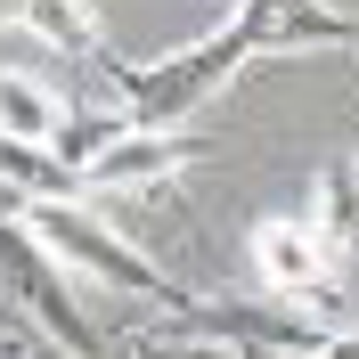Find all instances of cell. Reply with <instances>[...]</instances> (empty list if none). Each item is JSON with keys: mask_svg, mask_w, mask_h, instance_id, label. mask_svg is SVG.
Here are the masks:
<instances>
[{"mask_svg": "<svg viewBox=\"0 0 359 359\" xmlns=\"http://www.w3.org/2000/svg\"><path fill=\"white\" fill-rule=\"evenodd\" d=\"M123 359H278V351H253V343H229V335H204L188 318H163V327H123Z\"/></svg>", "mask_w": 359, "mask_h": 359, "instance_id": "9c48e42d", "label": "cell"}, {"mask_svg": "<svg viewBox=\"0 0 359 359\" xmlns=\"http://www.w3.org/2000/svg\"><path fill=\"white\" fill-rule=\"evenodd\" d=\"M17 221L33 229L66 269H82V278H98V286H114V294H147V302H163V318H188L204 302L196 286H180L147 245H131V237H123L107 212H90V204H25Z\"/></svg>", "mask_w": 359, "mask_h": 359, "instance_id": "7a4b0ae2", "label": "cell"}, {"mask_svg": "<svg viewBox=\"0 0 359 359\" xmlns=\"http://www.w3.org/2000/svg\"><path fill=\"white\" fill-rule=\"evenodd\" d=\"M0 302H8L17 318H33V327H41L57 351H74V359H98V351H107V343L90 335L74 286H66V262H57L25 221H0Z\"/></svg>", "mask_w": 359, "mask_h": 359, "instance_id": "3957f363", "label": "cell"}, {"mask_svg": "<svg viewBox=\"0 0 359 359\" xmlns=\"http://www.w3.org/2000/svg\"><path fill=\"white\" fill-rule=\"evenodd\" d=\"M196 156L204 147L188 131H123L114 147H98L74 180H82V196L90 188H156V180H172L180 163H196Z\"/></svg>", "mask_w": 359, "mask_h": 359, "instance_id": "8992f818", "label": "cell"}, {"mask_svg": "<svg viewBox=\"0 0 359 359\" xmlns=\"http://www.w3.org/2000/svg\"><path fill=\"white\" fill-rule=\"evenodd\" d=\"M302 359H359V327H351V335H327L318 351H302Z\"/></svg>", "mask_w": 359, "mask_h": 359, "instance_id": "8fae6325", "label": "cell"}, {"mask_svg": "<svg viewBox=\"0 0 359 359\" xmlns=\"http://www.w3.org/2000/svg\"><path fill=\"white\" fill-rule=\"evenodd\" d=\"M17 25H33L41 41H57L66 57H107V41H98V17H90V0H17Z\"/></svg>", "mask_w": 359, "mask_h": 359, "instance_id": "30bf717a", "label": "cell"}, {"mask_svg": "<svg viewBox=\"0 0 359 359\" xmlns=\"http://www.w3.org/2000/svg\"><path fill=\"white\" fill-rule=\"evenodd\" d=\"M229 33L245 41V57H294V49H351L359 17H335L327 0H237Z\"/></svg>", "mask_w": 359, "mask_h": 359, "instance_id": "277c9868", "label": "cell"}, {"mask_svg": "<svg viewBox=\"0 0 359 359\" xmlns=\"http://www.w3.org/2000/svg\"><path fill=\"white\" fill-rule=\"evenodd\" d=\"M351 163H359V156H351Z\"/></svg>", "mask_w": 359, "mask_h": 359, "instance_id": "4fadbf2b", "label": "cell"}, {"mask_svg": "<svg viewBox=\"0 0 359 359\" xmlns=\"http://www.w3.org/2000/svg\"><path fill=\"white\" fill-rule=\"evenodd\" d=\"M57 123H66V98H57L41 74L0 66V139H17V147H49Z\"/></svg>", "mask_w": 359, "mask_h": 359, "instance_id": "ba28073f", "label": "cell"}, {"mask_svg": "<svg viewBox=\"0 0 359 359\" xmlns=\"http://www.w3.org/2000/svg\"><path fill=\"white\" fill-rule=\"evenodd\" d=\"M0 25H17V0H0Z\"/></svg>", "mask_w": 359, "mask_h": 359, "instance_id": "7c38bea8", "label": "cell"}, {"mask_svg": "<svg viewBox=\"0 0 359 359\" xmlns=\"http://www.w3.org/2000/svg\"><path fill=\"white\" fill-rule=\"evenodd\" d=\"M311 229H318V245L343 262H359V163H318L311 180Z\"/></svg>", "mask_w": 359, "mask_h": 359, "instance_id": "52a82bcc", "label": "cell"}, {"mask_svg": "<svg viewBox=\"0 0 359 359\" xmlns=\"http://www.w3.org/2000/svg\"><path fill=\"white\" fill-rule=\"evenodd\" d=\"M253 269L278 294H327L335 286V253L318 245L311 212H269V221H253Z\"/></svg>", "mask_w": 359, "mask_h": 359, "instance_id": "5b68a950", "label": "cell"}, {"mask_svg": "<svg viewBox=\"0 0 359 359\" xmlns=\"http://www.w3.org/2000/svg\"><path fill=\"white\" fill-rule=\"evenodd\" d=\"M237 66H253L245 57V41L237 33H204V41H188V49H163V57H98V74H107V107L131 123V131H188V114L196 107H212L229 82H237Z\"/></svg>", "mask_w": 359, "mask_h": 359, "instance_id": "6da1fadb", "label": "cell"}]
</instances>
